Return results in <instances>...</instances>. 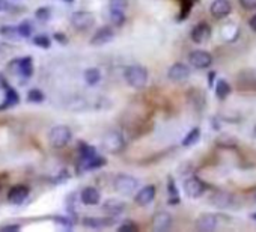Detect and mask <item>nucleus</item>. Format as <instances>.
<instances>
[{"instance_id": "f257e3e1", "label": "nucleus", "mask_w": 256, "mask_h": 232, "mask_svg": "<svg viewBox=\"0 0 256 232\" xmlns=\"http://www.w3.org/2000/svg\"><path fill=\"white\" fill-rule=\"evenodd\" d=\"M124 77H125V82L134 88V89H143L148 83V69L140 66V65H131L125 69L124 72Z\"/></svg>"}, {"instance_id": "f03ea898", "label": "nucleus", "mask_w": 256, "mask_h": 232, "mask_svg": "<svg viewBox=\"0 0 256 232\" xmlns=\"http://www.w3.org/2000/svg\"><path fill=\"white\" fill-rule=\"evenodd\" d=\"M71 130L66 125H57L53 127L49 133V142L51 145V148L60 149L63 146L68 145V142L71 140Z\"/></svg>"}, {"instance_id": "7ed1b4c3", "label": "nucleus", "mask_w": 256, "mask_h": 232, "mask_svg": "<svg viewBox=\"0 0 256 232\" xmlns=\"http://www.w3.org/2000/svg\"><path fill=\"white\" fill-rule=\"evenodd\" d=\"M113 184H115V190L119 195H133L139 185V181L130 175H118Z\"/></svg>"}, {"instance_id": "20e7f679", "label": "nucleus", "mask_w": 256, "mask_h": 232, "mask_svg": "<svg viewBox=\"0 0 256 232\" xmlns=\"http://www.w3.org/2000/svg\"><path fill=\"white\" fill-rule=\"evenodd\" d=\"M124 145H125V142H124L122 134L118 133V131H115V130L113 131H108L104 136V139H102V146L108 152H112V154H118L119 151H122L124 149Z\"/></svg>"}, {"instance_id": "39448f33", "label": "nucleus", "mask_w": 256, "mask_h": 232, "mask_svg": "<svg viewBox=\"0 0 256 232\" xmlns=\"http://www.w3.org/2000/svg\"><path fill=\"white\" fill-rule=\"evenodd\" d=\"M71 24L77 30H88L95 24V17L88 11H77L71 15Z\"/></svg>"}, {"instance_id": "423d86ee", "label": "nucleus", "mask_w": 256, "mask_h": 232, "mask_svg": "<svg viewBox=\"0 0 256 232\" xmlns=\"http://www.w3.org/2000/svg\"><path fill=\"white\" fill-rule=\"evenodd\" d=\"M205 188H206L205 182L202 179H199L198 176H192L184 181V191L190 198H199L201 195H204Z\"/></svg>"}, {"instance_id": "0eeeda50", "label": "nucleus", "mask_w": 256, "mask_h": 232, "mask_svg": "<svg viewBox=\"0 0 256 232\" xmlns=\"http://www.w3.org/2000/svg\"><path fill=\"white\" fill-rule=\"evenodd\" d=\"M9 69L17 74V75H23V77H30L33 72V60L32 58H23V59H15L11 62Z\"/></svg>"}, {"instance_id": "6e6552de", "label": "nucleus", "mask_w": 256, "mask_h": 232, "mask_svg": "<svg viewBox=\"0 0 256 232\" xmlns=\"http://www.w3.org/2000/svg\"><path fill=\"white\" fill-rule=\"evenodd\" d=\"M189 62H190L196 69H205V68L211 66V63H212V56H211L208 52L195 50V52L190 53Z\"/></svg>"}, {"instance_id": "1a4fd4ad", "label": "nucleus", "mask_w": 256, "mask_h": 232, "mask_svg": "<svg viewBox=\"0 0 256 232\" xmlns=\"http://www.w3.org/2000/svg\"><path fill=\"white\" fill-rule=\"evenodd\" d=\"M167 77L172 82H186L190 77V68L184 63H173L169 71H167Z\"/></svg>"}, {"instance_id": "9d476101", "label": "nucleus", "mask_w": 256, "mask_h": 232, "mask_svg": "<svg viewBox=\"0 0 256 232\" xmlns=\"http://www.w3.org/2000/svg\"><path fill=\"white\" fill-rule=\"evenodd\" d=\"M192 41L196 43V44H204L206 43L209 38H211V27L208 23H199L193 27L192 33Z\"/></svg>"}, {"instance_id": "9b49d317", "label": "nucleus", "mask_w": 256, "mask_h": 232, "mask_svg": "<svg viewBox=\"0 0 256 232\" xmlns=\"http://www.w3.org/2000/svg\"><path fill=\"white\" fill-rule=\"evenodd\" d=\"M218 225V216L212 213H204L198 217L196 220V228L202 232H209L214 231Z\"/></svg>"}, {"instance_id": "f8f14e48", "label": "nucleus", "mask_w": 256, "mask_h": 232, "mask_svg": "<svg viewBox=\"0 0 256 232\" xmlns=\"http://www.w3.org/2000/svg\"><path fill=\"white\" fill-rule=\"evenodd\" d=\"M113 36H115V32L112 27H108V26H104L101 29H98L95 32V35L92 36V40H91V44L92 46H104L107 43H110L113 40Z\"/></svg>"}, {"instance_id": "ddd939ff", "label": "nucleus", "mask_w": 256, "mask_h": 232, "mask_svg": "<svg viewBox=\"0 0 256 232\" xmlns=\"http://www.w3.org/2000/svg\"><path fill=\"white\" fill-rule=\"evenodd\" d=\"M155 198V187L154 185H146L143 187L142 190L137 191V195L134 196V201L137 205L140 207H146V205H150Z\"/></svg>"}, {"instance_id": "4468645a", "label": "nucleus", "mask_w": 256, "mask_h": 232, "mask_svg": "<svg viewBox=\"0 0 256 232\" xmlns=\"http://www.w3.org/2000/svg\"><path fill=\"white\" fill-rule=\"evenodd\" d=\"M172 226V216L166 211H160L153 217V229L157 232L167 231Z\"/></svg>"}, {"instance_id": "2eb2a0df", "label": "nucleus", "mask_w": 256, "mask_h": 232, "mask_svg": "<svg viewBox=\"0 0 256 232\" xmlns=\"http://www.w3.org/2000/svg\"><path fill=\"white\" fill-rule=\"evenodd\" d=\"M209 11L215 18H225L226 15L231 14L232 6H231L229 0H214Z\"/></svg>"}, {"instance_id": "dca6fc26", "label": "nucleus", "mask_w": 256, "mask_h": 232, "mask_svg": "<svg viewBox=\"0 0 256 232\" xmlns=\"http://www.w3.org/2000/svg\"><path fill=\"white\" fill-rule=\"evenodd\" d=\"M29 196V188L26 185H15L8 193V201L14 205L23 204Z\"/></svg>"}, {"instance_id": "f3484780", "label": "nucleus", "mask_w": 256, "mask_h": 232, "mask_svg": "<svg viewBox=\"0 0 256 232\" xmlns=\"http://www.w3.org/2000/svg\"><path fill=\"white\" fill-rule=\"evenodd\" d=\"M100 191L95 187H86L82 190L80 199L85 205H97L100 202Z\"/></svg>"}, {"instance_id": "a211bd4d", "label": "nucleus", "mask_w": 256, "mask_h": 232, "mask_svg": "<svg viewBox=\"0 0 256 232\" xmlns=\"http://www.w3.org/2000/svg\"><path fill=\"white\" fill-rule=\"evenodd\" d=\"M105 165V160L104 157H100V156H95V157H91V159H80V165H79V171H92V169H98V168H102Z\"/></svg>"}, {"instance_id": "6ab92c4d", "label": "nucleus", "mask_w": 256, "mask_h": 232, "mask_svg": "<svg viewBox=\"0 0 256 232\" xmlns=\"http://www.w3.org/2000/svg\"><path fill=\"white\" fill-rule=\"evenodd\" d=\"M125 207H127V205H125L122 201H118V199H108L107 202H104L102 210H104L105 213H108L110 216H118V214H121V213L125 211Z\"/></svg>"}, {"instance_id": "aec40b11", "label": "nucleus", "mask_w": 256, "mask_h": 232, "mask_svg": "<svg viewBox=\"0 0 256 232\" xmlns=\"http://www.w3.org/2000/svg\"><path fill=\"white\" fill-rule=\"evenodd\" d=\"M211 202L217 208H228L232 204V196L228 195V193H215L211 198Z\"/></svg>"}, {"instance_id": "412c9836", "label": "nucleus", "mask_w": 256, "mask_h": 232, "mask_svg": "<svg viewBox=\"0 0 256 232\" xmlns=\"http://www.w3.org/2000/svg\"><path fill=\"white\" fill-rule=\"evenodd\" d=\"M83 225L88 228H104V226H110L113 225L112 219H98V217H86L83 220Z\"/></svg>"}, {"instance_id": "4be33fe9", "label": "nucleus", "mask_w": 256, "mask_h": 232, "mask_svg": "<svg viewBox=\"0 0 256 232\" xmlns=\"http://www.w3.org/2000/svg\"><path fill=\"white\" fill-rule=\"evenodd\" d=\"M85 80H86V83H88L89 86L98 85L100 80H101V72H100V69H97V68H89V69H86V71H85Z\"/></svg>"}, {"instance_id": "5701e85b", "label": "nucleus", "mask_w": 256, "mask_h": 232, "mask_svg": "<svg viewBox=\"0 0 256 232\" xmlns=\"http://www.w3.org/2000/svg\"><path fill=\"white\" fill-rule=\"evenodd\" d=\"M18 100H20L18 94H17L11 86H8V88H6L5 103H3L2 106H0V110H3V109H6V107H12V106H15V104L18 103Z\"/></svg>"}, {"instance_id": "b1692460", "label": "nucleus", "mask_w": 256, "mask_h": 232, "mask_svg": "<svg viewBox=\"0 0 256 232\" xmlns=\"http://www.w3.org/2000/svg\"><path fill=\"white\" fill-rule=\"evenodd\" d=\"M229 94H231V85L226 80H218L215 86V95L220 100H225L228 98Z\"/></svg>"}, {"instance_id": "393cba45", "label": "nucleus", "mask_w": 256, "mask_h": 232, "mask_svg": "<svg viewBox=\"0 0 256 232\" xmlns=\"http://www.w3.org/2000/svg\"><path fill=\"white\" fill-rule=\"evenodd\" d=\"M199 139H201V130L196 127V128L190 130L187 133V136L182 139V146H193L195 143L199 142Z\"/></svg>"}, {"instance_id": "a878e982", "label": "nucleus", "mask_w": 256, "mask_h": 232, "mask_svg": "<svg viewBox=\"0 0 256 232\" xmlns=\"http://www.w3.org/2000/svg\"><path fill=\"white\" fill-rule=\"evenodd\" d=\"M167 191H169V204L175 205L179 202V191L176 188V184L172 178H169V184H167Z\"/></svg>"}, {"instance_id": "bb28decb", "label": "nucleus", "mask_w": 256, "mask_h": 232, "mask_svg": "<svg viewBox=\"0 0 256 232\" xmlns=\"http://www.w3.org/2000/svg\"><path fill=\"white\" fill-rule=\"evenodd\" d=\"M97 156V151L94 146L88 143H80V159H91Z\"/></svg>"}, {"instance_id": "cd10ccee", "label": "nucleus", "mask_w": 256, "mask_h": 232, "mask_svg": "<svg viewBox=\"0 0 256 232\" xmlns=\"http://www.w3.org/2000/svg\"><path fill=\"white\" fill-rule=\"evenodd\" d=\"M110 20H112L113 26L121 27L125 23V12H122V11H110Z\"/></svg>"}, {"instance_id": "c85d7f7f", "label": "nucleus", "mask_w": 256, "mask_h": 232, "mask_svg": "<svg viewBox=\"0 0 256 232\" xmlns=\"http://www.w3.org/2000/svg\"><path fill=\"white\" fill-rule=\"evenodd\" d=\"M17 30H18V35H20V36H23V38H29V36L32 35L33 27H32V24H30L29 21H23L20 26H17Z\"/></svg>"}, {"instance_id": "c756f323", "label": "nucleus", "mask_w": 256, "mask_h": 232, "mask_svg": "<svg viewBox=\"0 0 256 232\" xmlns=\"http://www.w3.org/2000/svg\"><path fill=\"white\" fill-rule=\"evenodd\" d=\"M33 43H35L36 46H38V47H41V49H49L50 44H51L50 38L46 36V35H38V36H35V38H33Z\"/></svg>"}, {"instance_id": "7c9ffc66", "label": "nucleus", "mask_w": 256, "mask_h": 232, "mask_svg": "<svg viewBox=\"0 0 256 232\" xmlns=\"http://www.w3.org/2000/svg\"><path fill=\"white\" fill-rule=\"evenodd\" d=\"M27 98H29V101H32V103H43L46 97H44V94H43L40 89H32V91H29Z\"/></svg>"}, {"instance_id": "2f4dec72", "label": "nucleus", "mask_w": 256, "mask_h": 232, "mask_svg": "<svg viewBox=\"0 0 256 232\" xmlns=\"http://www.w3.org/2000/svg\"><path fill=\"white\" fill-rule=\"evenodd\" d=\"M128 6L127 0H110V11H122L125 12Z\"/></svg>"}, {"instance_id": "473e14b6", "label": "nucleus", "mask_w": 256, "mask_h": 232, "mask_svg": "<svg viewBox=\"0 0 256 232\" xmlns=\"http://www.w3.org/2000/svg\"><path fill=\"white\" fill-rule=\"evenodd\" d=\"M0 33L6 38H9V40H14L15 36H18V30L14 26H3L2 29H0Z\"/></svg>"}, {"instance_id": "72a5a7b5", "label": "nucleus", "mask_w": 256, "mask_h": 232, "mask_svg": "<svg viewBox=\"0 0 256 232\" xmlns=\"http://www.w3.org/2000/svg\"><path fill=\"white\" fill-rule=\"evenodd\" d=\"M36 18H38L40 21H49L50 17H51V11L49 8H40L38 11L35 12Z\"/></svg>"}, {"instance_id": "f704fd0d", "label": "nucleus", "mask_w": 256, "mask_h": 232, "mask_svg": "<svg viewBox=\"0 0 256 232\" xmlns=\"http://www.w3.org/2000/svg\"><path fill=\"white\" fill-rule=\"evenodd\" d=\"M118 231L119 232H136L137 231V226L134 223H131V222H125V223H122L118 228Z\"/></svg>"}, {"instance_id": "c9c22d12", "label": "nucleus", "mask_w": 256, "mask_h": 232, "mask_svg": "<svg viewBox=\"0 0 256 232\" xmlns=\"http://www.w3.org/2000/svg\"><path fill=\"white\" fill-rule=\"evenodd\" d=\"M240 5L247 11H253L256 9V0H240Z\"/></svg>"}, {"instance_id": "e433bc0d", "label": "nucleus", "mask_w": 256, "mask_h": 232, "mask_svg": "<svg viewBox=\"0 0 256 232\" xmlns=\"http://www.w3.org/2000/svg\"><path fill=\"white\" fill-rule=\"evenodd\" d=\"M9 85L6 83V80H5V75L2 74V72H0V89H2V88H8Z\"/></svg>"}, {"instance_id": "4c0bfd02", "label": "nucleus", "mask_w": 256, "mask_h": 232, "mask_svg": "<svg viewBox=\"0 0 256 232\" xmlns=\"http://www.w3.org/2000/svg\"><path fill=\"white\" fill-rule=\"evenodd\" d=\"M21 226L20 225H8V226H5V228H2L3 231H18Z\"/></svg>"}, {"instance_id": "58836bf2", "label": "nucleus", "mask_w": 256, "mask_h": 232, "mask_svg": "<svg viewBox=\"0 0 256 232\" xmlns=\"http://www.w3.org/2000/svg\"><path fill=\"white\" fill-rule=\"evenodd\" d=\"M249 26L252 27V30H255V32H256V14L249 20Z\"/></svg>"}, {"instance_id": "ea45409f", "label": "nucleus", "mask_w": 256, "mask_h": 232, "mask_svg": "<svg viewBox=\"0 0 256 232\" xmlns=\"http://www.w3.org/2000/svg\"><path fill=\"white\" fill-rule=\"evenodd\" d=\"M6 8H8L6 0H0V11H5Z\"/></svg>"}, {"instance_id": "a19ab883", "label": "nucleus", "mask_w": 256, "mask_h": 232, "mask_svg": "<svg viewBox=\"0 0 256 232\" xmlns=\"http://www.w3.org/2000/svg\"><path fill=\"white\" fill-rule=\"evenodd\" d=\"M54 38H57V41H59V43H66V41H65V35L56 33V35H54Z\"/></svg>"}, {"instance_id": "79ce46f5", "label": "nucleus", "mask_w": 256, "mask_h": 232, "mask_svg": "<svg viewBox=\"0 0 256 232\" xmlns=\"http://www.w3.org/2000/svg\"><path fill=\"white\" fill-rule=\"evenodd\" d=\"M3 59H5V52H3L2 46H0V62H3Z\"/></svg>"}, {"instance_id": "37998d69", "label": "nucleus", "mask_w": 256, "mask_h": 232, "mask_svg": "<svg viewBox=\"0 0 256 232\" xmlns=\"http://www.w3.org/2000/svg\"><path fill=\"white\" fill-rule=\"evenodd\" d=\"M250 219H252V220H255V222H256V213H253V214H252V216H250Z\"/></svg>"}, {"instance_id": "c03bdc74", "label": "nucleus", "mask_w": 256, "mask_h": 232, "mask_svg": "<svg viewBox=\"0 0 256 232\" xmlns=\"http://www.w3.org/2000/svg\"><path fill=\"white\" fill-rule=\"evenodd\" d=\"M66 3H71V2H74V0H65Z\"/></svg>"}, {"instance_id": "a18cd8bd", "label": "nucleus", "mask_w": 256, "mask_h": 232, "mask_svg": "<svg viewBox=\"0 0 256 232\" xmlns=\"http://www.w3.org/2000/svg\"><path fill=\"white\" fill-rule=\"evenodd\" d=\"M255 201H256V193H255Z\"/></svg>"}]
</instances>
